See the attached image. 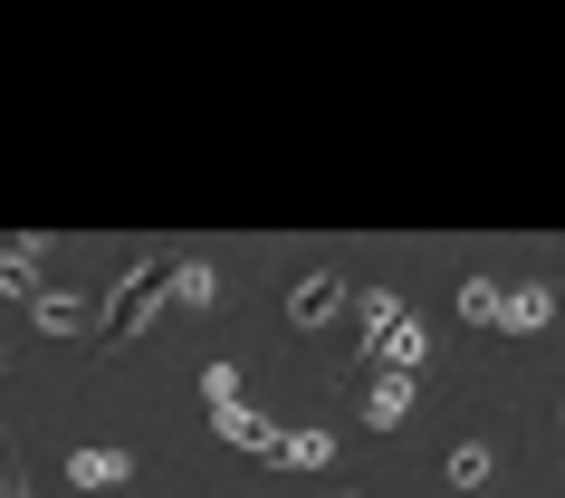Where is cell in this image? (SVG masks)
Returning <instances> with one entry per match:
<instances>
[{
  "label": "cell",
  "mask_w": 565,
  "mask_h": 498,
  "mask_svg": "<svg viewBox=\"0 0 565 498\" xmlns=\"http://www.w3.org/2000/svg\"><path fill=\"white\" fill-rule=\"evenodd\" d=\"M441 479L450 489H489V479H499V451H489V441H460V451L441 460Z\"/></svg>",
  "instance_id": "4fadbf2b"
},
{
  "label": "cell",
  "mask_w": 565,
  "mask_h": 498,
  "mask_svg": "<svg viewBox=\"0 0 565 498\" xmlns=\"http://www.w3.org/2000/svg\"><path fill=\"white\" fill-rule=\"evenodd\" d=\"M202 403H211V412L239 403V364H231V354H221V364H202Z\"/></svg>",
  "instance_id": "9a60e30c"
},
{
  "label": "cell",
  "mask_w": 565,
  "mask_h": 498,
  "mask_svg": "<svg viewBox=\"0 0 565 498\" xmlns=\"http://www.w3.org/2000/svg\"><path fill=\"white\" fill-rule=\"evenodd\" d=\"M39 259H49V240H10V250H0V297H10V307L39 297Z\"/></svg>",
  "instance_id": "30bf717a"
},
{
  "label": "cell",
  "mask_w": 565,
  "mask_h": 498,
  "mask_svg": "<svg viewBox=\"0 0 565 498\" xmlns=\"http://www.w3.org/2000/svg\"><path fill=\"white\" fill-rule=\"evenodd\" d=\"M460 317H470V326H499V278H479V268H470V278H460Z\"/></svg>",
  "instance_id": "5bb4252c"
},
{
  "label": "cell",
  "mask_w": 565,
  "mask_h": 498,
  "mask_svg": "<svg viewBox=\"0 0 565 498\" xmlns=\"http://www.w3.org/2000/svg\"><path fill=\"white\" fill-rule=\"evenodd\" d=\"M335 451H345V441H335L327 422H298V432H278V460H288V469H335Z\"/></svg>",
  "instance_id": "8fae6325"
},
{
  "label": "cell",
  "mask_w": 565,
  "mask_h": 498,
  "mask_svg": "<svg viewBox=\"0 0 565 498\" xmlns=\"http://www.w3.org/2000/svg\"><path fill=\"white\" fill-rule=\"evenodd\" d=\"M20 317H30L39 336H87V326H96V307H87L77 288H39L30 307H20Z\"/></svg>",
  "instance_id": "ba28073f"
},
{
  "label": "cell",
  "mask_w": 565,
  "mask_h": 498,
  "mask_svg": "<svg viewBox=\"0 0 565 498\" xmlns=\"http://www.w3.org/2000/svg\"><path fill=\"white\" fill-rule=\"evenodd\" d=\"M0 374H10V354H0Z\"/></svg>",
  "instance_id": "d6986e66"
},
{
  "label": "cell",
  "mask_w": 565,
  "mask_h": 498,
  "mask_svg": "<svg viewBox=\"0 0 565 498\" xmlns=\"http://www.w3.org/2000/svg\"><path fill=\"white\" fill-rule=\"evenodd\" d=\"M374 374H431V326H422V317H403V326H393V336H384V346H374Z\"/></svg>",
  "instance_id": "8992f818"
},
{
  "label": "cell",
  "mask_w": 565,
  "mask_h": 498,
  "mask_svg": "<svg viewBox=\"0 0 565 498\" xmlns=\"http://www.w3.org/2000/svg\"><path fill=\"white\" fill-rule=\"evenodd\" d=\"M556 432H565V403H556Z\"/></svg>",
  "instance_id": "ac0fdd59"
},
{
  "label": "cell",
  "mask_w": 565,
  "mask_h": 498,
  "mask_svg": "<svg viewBox=\"0 0 565 498\" xmlns=\"http://www.w3.org/2000/svg\"><path fill=\"white\" fill-rule=\"evenodd\" d=\"M163 268H173V250H135V268H125L116 288L96 297V317H106V346L96 354H116V346H135L153 317H163Z\"/></svg>",
  "instance_id": "6da1fadb"
},
{
  "label": "cell",
  "mask_w": 565,
  "mask_h": 498,
  "mask_svg": "<svg viewBox=\"0 0 565 498\" xmlns=\"http://www.w3.org/2000/svg\"><path fill=\"white\" fill-rule=\"evenodd\" d=\"M0 498H39L30 469H20V451H10V432H0Z\"/></svg>",
  "instance_id": "2e32d148"
},
{
  "label": "cell",
  "mask_w": 565,
  "mask_h": 498,
  "mask_svg": "<svg viewBox=\"0 0 565 498\" xmlns=\"http://www.w3.org/2000/svg\"><path fill=\"white\" fill-rule=\"evenodd\" d=\"M67 479H77V489H125V479H135V451H106V441H87V451H67Z\"/></svg>",
  "instance_id": "9c48e42d"
},
{
  "label": "cell",
  "mask_w": 565,
  "mask_h": 498,
  "mask_svg": "<svg viewBox=\"0 0 565 498\" xmlns=\"http://www.w3.org/2000/svg\"><path fill=\"white\" fill-rule=\"evenodd\" d=\"M413 403H422L413 374H374V383H364V432H403V422H413Z\"/></svg>",
  "instance_id": "277c9868"
},
{
  "label": "cell",
  "mask_w": 565,
  "mask_h": 498,
  "mask_svg": "<svg viewBox=\"0 0 565 498\" xmlns=\"http://www.w3.org/2000/svg\"><path fill=\"white\" fill-rule=\"evenodd\" d=\"M211 432L231 441V451H249V460H278V432H288V422H268V412L231 403V412H211Z\"/></svg>",
  "instance_id": "5b68a950"
},
{
  "label": "cell",
  "mask_w": 565,
  "mask_h": 498,
  "mask_svg": "<svg viewBox=\"0 0 565 498\" xmlns=\"http://www.w3.org/2000/svg\"><path fill=\"white\" fill-rule=\"evenodd\" d=\"M556 326V278H518L499 288V336H546Z\"/></svg>",
  "instance_id": "7a4b0ae2"
},
{
  "label": "cell",
  "mask_w": 565,
  "mask_h": 498,
  "mask_svg": "<svg viewBox=\"0 0 565 498\" xmlns=\"http://www.w3.org/2000/svg\"><path fill=\"white\" fill-rule=\"evenodd\" d=\"M335 307H345V268H307L298 288H288V326H298V336H317Z\"/></svg>",
  "instance_id": "3957f363"
},
{
  "label": "cell",
  "mask_w": 565,
  "mask_h": 498,
  "mask_svg": "<svg viewBox=\"0 0 565 498\" xmlns=\"http://www.w3.org/2000/svg\"><path fill=\"white\" fill-rule=\"evenodd\" d=\"M355 326H364V354H374L393 326H403V297H393V288H355Z\"/></svg>",
  "instance_id": "7c38bea8"
},
{
  "label": "cell",
  "mask_w": 565,
  "mask_h": 498,
  "mask_svg": "<svg viewBox=\"0 0 565 498\" xmlns=\"http://www.w3.org/2000/svg\"><path fill=\"white\" fill-rule=\"evenodd\" d=\"M163 307L211 317V307H221V268H211V259H173V268H163Z\"/></svg>",
  "instance_id": "52a82bcc"
},
{
  "label": "cell",
  "mask_w": 565,
  "mask_h": 498,
  "mask_svg": "<svg viewBox=\"0 0 565 498\" xmlns=\"http://www.w3.org/2000/svg\"><path fill=\"white\" fill-rule=\"evenodd\" d=\"M327 498H364V489H327Z\"/></svg>",
  "instance_id": "e0dca14e"
}]
</instances>
